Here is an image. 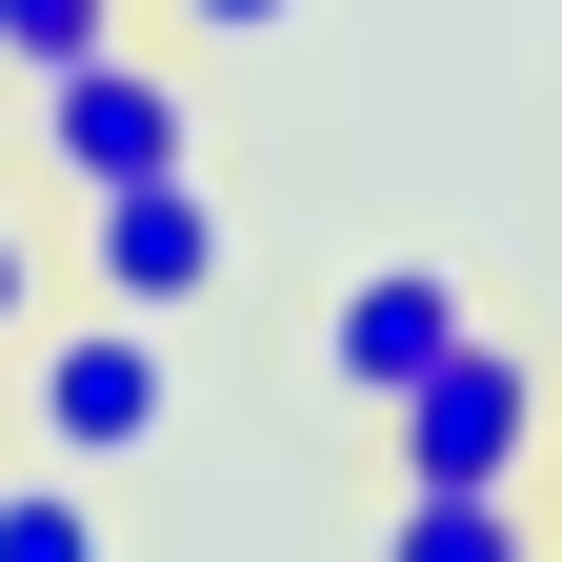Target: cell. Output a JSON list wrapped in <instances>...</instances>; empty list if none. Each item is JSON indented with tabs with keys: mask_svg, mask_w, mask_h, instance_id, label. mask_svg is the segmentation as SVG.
<instances>
[{
	"mask_svg": "<svg viewBox=\"0 0 562 562\" xmlns=\"http://www.w3.org/2000/svg\"><path fill=\"white\" fill-rule=\"evenodd\" d=\"M382 462H402V482H522V462H542V362H522L503 322H462L442 362L382 402Z\"/></svg>",
	"mask_w": 562,
	"mask_h": 562,
	"instance_id": "cell-3",
	"label": "cell"
},
{
	"mask_svg": "<svg viewBox=\"0 0 562 562\" xmlns=\"http://www.w3.org/2000/svg\"><path fill=\"white\" fill-rule=\"evenodd\" d=\"M101 41H121V0H0V81H60Z\"/></svg>",
	"mask_w": 562,
	"mask_h": 562,
	"instance_id": "cell-8",
	"label": "cell"
},
{
	"mask_svg": "<svg viewBox=\"0 0 562 562\" xmlns=\"http://www.w3.org/2000/svg\"><path fill=\"white\" fill-rule=\"evenodd\" d=\"M21 161H41L60 201L161 181V161H201V81H181L161 41H101V60H60V81H21Z\"/></svg>",
	"mask_w": 562,
	"mask_h": 562,
	"instance_id": "cell-1",
	"label": "cell"
},
{
	"mask_svg": "<svg viewBox=\"0 0 562 562\" xmlns=\"http://www.w3.org/2000/svg\"><path fill=\"white\" fill-rule=\"evenodd\" d=\"M222 201H201V161H161V181H101L81 201V281H101V302H140V322H201V302H222Z\"/></svg>",
	"mask_w": 562,
	"mask_h": 562,
	"instance_id": "cell-4",
	"label": "cell"
},
{
	"mask_svg": "<svg viewBox=\"0 0 562 562\" xmlns=\"http://www.w3.org/2000/svg\"><path fill=\"white\" fill-rule=\"evenodd\" d=\"M21 422H41V462H140L181 422V341L140 322V302H101V322H41V362H21Z\"/></svg>",
	"mask_w": 562,
	"mask_h": 562,
	"instance_id": "cell-2",
	"label": "cell"
},
{
	"mask_svg": "<svg viewBox=\"0 0 562 562\" xmlns=\"http://www.w3.org/2000/svg\"><path fill=\"white\" fill-rule=\"evenodd\" d=\"M0 562H121V542H101V503H81V462L0 482Z\"/></svg>",
	"mask_w": 562,
	"mask_h": 562,
	"instance_id": "cell-7",
	"label": "cell"
},
{
	"mask_svg": "<svg viewBox=\"0 0 562 562\" xmlns=\"http://www.w3.org/2000/svg\"><path fill=\"white\" fill-rule=\"evenodd\" d=\"M382 562H542V503H522V482H402Z\"/></svg>",
	"mask_w": 562,
	"mask_h": 562,
	"instance_id": "cell-6",
	"label": "cell"
},
{
	"mask_svg": "<svg viewBox=\"0 0 562 562\" xmlns=\"http://www.w3.org/2000/svg\"><path fill=\"white\" fill-rule=\"evenodd\" d=\"M542 562H562V542H542Z\"/></svg>",
	"mask_w": 562,
	"mask_h": 562,
	"instance_id": "cell-11",
	"label": "cell"
},
{
	"mask_svg": "<svg viewBox=\"0 0 562 562\" xmlns=\"http://www.w3.org/2000/svg\"><path fill=\"white\" fill-rule=\"evenodd\" d=\"M302 0H181V41H281Z\"/></svg>",
	"mask_w": 562,
	"mask_h": 562,
	"instance_id": "cell-9",
	"label": "cell"
},
{
	"mask_svg": "<svg viewBox=\"0 0 562 562\" xmlns=\"http://www.w3.org/2000/svg\"><path fill=\"white\" fill-rule=\"evenodd\" d=\"M41 322V261H21V222H0V341H21Z\"/></svg>",
	"mask_w": 562,
	"mask_h": 562,
	"instance_id": "cell-10",
	"label": "cell"
},
{
	"mask_svg": "<svg viewBox=\"0 0 562 562\" xmlns=\"http://www.w3.org/2000/svg\"><path fill=\"white\" fill-rule=\"evenodd\" d=\"M462 322H482V281H462V261H362V281L322 302V402H362V422H382Z\"/></svg>",
	"mask_w": 562,
	"mask_h": 562,
	"instance_id": "cell-5",
	"label": "cell"
}]
</instances>
